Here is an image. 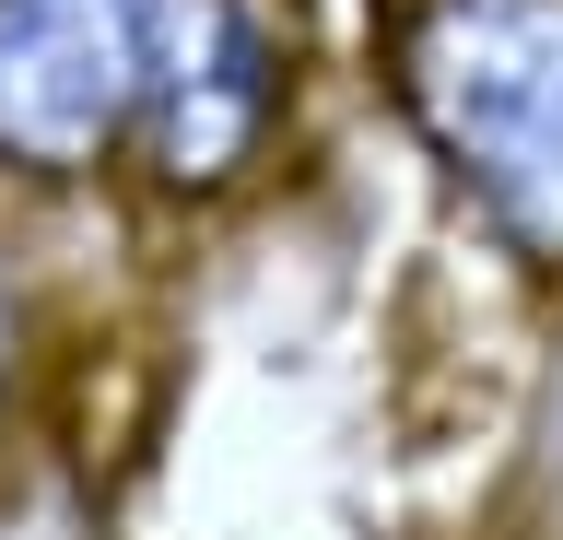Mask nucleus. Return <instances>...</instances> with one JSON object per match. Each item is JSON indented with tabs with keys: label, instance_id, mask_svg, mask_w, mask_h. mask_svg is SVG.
Segmentation results:
<instances>
[{
	"label": "nucleus",
	"instance_id": "f257e3e1",
	"mask_svg": "<svg viewBox=\"0 0 563 540\" xmlns=\"http://www.w3.org/2000/svg\"><path fill=\"white\" fill-rule=\"evenodd\" d=\"M387 95L505 258L563 283V0H411Z\"/></svg>",
	"mask_w": 563,
	"mask_h": 540
},
{
	"label": "nucleus",
	"instance_id": "f03ea898",
	"mask_svg": "<svg viewBox=\"0 0 563 540\" xmlns=\"http://www.w3.org/2000/svg\"><path fill=\"white\" fill-rule=\"evenodd\" d=\"M176 0H0V177L82 188L141 142Z\"/></svg>",
	"mask_w": 563,
	"mask_h": 540
},
{
	"label": "nucleus",
	"instance_id": "7ed1b4c3",
	"mask_svg": "<svg viewBox=\"0 0 563 540\" xmlns=\"http://www.w3.org/2000/svg\"><path fill=\"white\" fill-rule=\"evenodd\" d=\"M282 130V36L258 24V0H176L165 24V82H153V118H141V165L176 200H211L235 188Z\"/></svg>",
	"mask_w": 563,
	"mask_h": 540
},
{
	"label": "nucleus",
	"instance_id": "20e7f679",
	"mask_svg": "<svg viewBox=\"0 0 563 540\" xmlns=\"http://www.w3.org/2000/svg\"><path fill=\"white\" fill-rule=\"evenodd\" d=\"M12 376H24V294L0 271V411H12Z\"/></svg>",
	"mask_w": 563,
	"mask_h": 540
}]
</instances>
